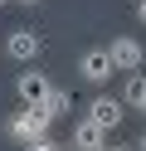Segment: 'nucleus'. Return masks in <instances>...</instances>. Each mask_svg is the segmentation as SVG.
<instances>
[{"mask_svg": "<svg viewBox=\"0 0 146 151\" xmlns=\"http://www.w3.org/2000/svg\"><path fill=\"white\" fill-rule=\"evenodd\" d=\"M107 49H112V63H117V73H136L141 68V39H132V34H122V39H112L107 44Z\"/></svg>", "mask_w": 146, "mask_h": 151, "instance_id": "6", "label": "nucleus"}, {"mask_svg": "<svg viewBox=\"0 0 146 151\" xmlns=\"http://www.w3.org/2000/svg\"><path fill=\"white\" fill-rule=\"evenodd\" d=\"M0 5H10V0H0Z\"/></svg>", "mask_w": 146, "mask_h": 151, "instance_id": "15", "label": "nucleus"}, {"mask_svg": "<svg viewBox=\"0 0 146 151\" xmlns=\"http://www.w3.org/2000/svg\"><path fill=\"white\" fill-rule=\"evenodd\" d=\"M68 107H73V98H68L63 88H54V93H49L44 102H39V112H44L49 122H58V117H68Z\"/></svg>", "mask_w": 146, "mask_h": 151, "instance_id": "8", "label": "nucleus"}, {"mask_svg": "<svg viewBox=\"0 0 146 151\" xmlns=\"http://www.w3.org/2000/svg\"><path fill=\"white\" fill-rule=\"evenodd\" d=\"M15 5H39V0H15Z\"/></svg>", "mask_w": 146, "mask_h": 151, "instance_id": "14", "label": "nucleus"}, {"mask_svg": "<svg viewBox=\"0 0 146 151\" xmlns=\"http://www.w3.org/2000/svg\"><path fill=\"white\" fill-rule=\"evenodd\" d=\"M88 117H93L102 132H112V127H122V122H127V102L102 93V98H93V102H88Z\"/></svg>", "mask_w": 146, "mask_h": 151, "instance_id": "5", "label": "nucleus"}, {"mask_svg": "<svg viewBox=\"0 0 146 151\" xmlns=\"http://www.w3.org/2000/svg\"><path fill=\"white\" fill-rule=\"evenodd\" d=\"M136 151H146V132H141V141H136Z\"/></svg>", "mask_w": 146, "mask_h": 151, "instance_id": "12", "label": "nucleus"}, {"mask_svg": "<svg viewBox=\"0 0 146 151\" xmlns=\"http://www.w3.org/2000/svg\"><path fill=\"white\" fill-rule=\"evenodd\" d=\"M107 151H136V146H107Z\"/></svg>", "mask_w": 146, "mask_h": 151, "instance_id": "13", "label": "nucleus"}, {"mask_svg": "<svg viewBox=\"0 0 146 151\" xmlns=\"http://www.w3.org/2000/svg\"><path fill=\"white\" fill-rule=\"evenodd\" d=\"M127 107H132V112H141V117H146V78H136V73H127Z\"/></svg>", "mask_w": 146, "mask_h": 151, "instance_id": "9", "label": "nucleus"}, {"mask_svg": "<svg viewBox=\"0 0 146 151\" xmlns=\"http://www.w3.org/2000/svg\"><path fill=\"white\" fill-rule=\"evenodd\" d=\"M68 151H78V146H68Z\"/></svg>", "mask_w": 146, "mask_h": 151, "instance_id": "16", "label": "nucleus"}, {"mask_svg": "<svg viewBox=\"0 0 146 151\" xmlns=\"http://www.w3.org/2000/svg\"><path fill=\"white\" fill-rule=\"evenodd\" d=\"M24 151H58V146H54V137H44V141H34V146H24Z\"/></svg>", "mask_w": 146, "mask_h": 151, "instance_id": "10", "label": "nucleus"}, {"mask_svg": "<svg viewBox=\"0 0 146 151\" xmlns=\"http://www.w3.org/2000/svg\"><path fill=\"white\" fill-rule=\"evenodd\" d=\"M49 93H54V83H49V73H39V68H24L15 78V98L24 102V107H39Z\"/></svg>", "mask_w": 146, "mask_h": 151, "instance_id": "3", "label": "nucleus"}, {"mask_svg": "<svg viewBox=\"0 0 146 151\" xmlns=\"http://www.w3.org/2000/svg\"><path fill=\"white\" fill-rule=\"evenodd\" d=\"M73 146H78V151H107V132L97 127L93 117H83V122L73 127Z\"/></svg>", "mask_w": 146, "mask_h": 151, "instance_id": "7", "label": "nucleus"}, {"mask_svg": "<svg viewBox=\"0 0 146 151\" xmlns=\"http://www.w3.org/2000/svg\"><path fill=\"white\" fill-rule=\"evenodd\" d=\"M49 127H54V122H49L39 107H19L15 117L5 122V132L19 141V146H34V141H44V137H49Z\"/></svg>", "mask_w": 146, "mask_h": 151, "instance_id": "1", "label": "nucleus"}, {"mask_svg": "<svg viewBox=\"0 0 146 151\" xmlns=\"http://www.w3.org/2000/svg\"><path fill=\"white\" fill-rule=\"evenodd\" d=\"M78 73H83L93 88H102V83L117 73V63H112V49H107V44H102V49H88L83 59H78Z\"/></svg>", "mask_w": 146, "mask_h": 151, "instance_id": "2", "label": "nucleus"}, {"mask_svg": "<svg viewBox=\"0 0 146 151\" xmlns=\"http://www.w3.org/2000/svg\"><path fill=\"white\" fill-rule=\"evenodd\" d=\"M5 54H10L15 63H34L39 54H44V39H39L34 29H10V34H5Z\"/></svg>", "mask_w": 146, "mask_h": 151, "instance_id": "4", "label": "nucleus"}, {"mask_svg": "<svg viewBox=\"0 0 146 151\" xmlns=\"http://www.w3.org/2000/svg\"><path fill=\"white\" fill-rule=\"evenodd\" d=\"M136 20H141V24H146V0H136Z\"/></svg>", "mask_w": 146, "mask_h": 151, "instance_id": "11", "label": "nucleus"}]
</instances>
